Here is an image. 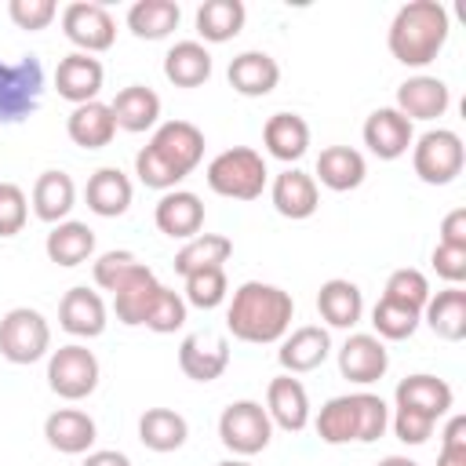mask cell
<instances>
[{"mask_svg": "<svg viewBox=\"0 0 466 466\" xmlns=\"http://www.w3.org/2000/svg\"><path fill=\"white\" fill-rule=\"evenodd\" d=\"M204 160V131L189 120H164L135 153V175L149 189H175Z\"/></svg>", "mask_w": 466, "mask_h": 466, "instance_id": "obj_1", "label": "cell"}, {"mask_svg": "<svg viewBox=\"0 0 466 466\" xmlns=\"http://www.w3.org/2000/svg\"><path fill=\"white\" fill-rule=\"evenodd\" d=\"M291 317H295L291 291L266 284V280H244L233 291V302L226 309V328L240 342L266 346V342H280L288 335Z\"/></svg>", "mask_w": 466, "mask_h": 466, "instance_id": "obj_2", "label": "cell"}, {"mask_svg": "<svg viewBox=\"0 0 466 466\" xmlns=\"http://www.w3.org/2000/svg\"><path fill=\"white\" fill-rule=\"evenodd\" d=\"M448 33H451V18H448L444 4H437V0H408L393 15L386 44H390V55L400 66L422 69L441 55V47L448 44Z\"/></svg>", "mask_w": 466, "mask_h": 466, "instance_id": "obj_3", "label": "cell"}, {"mask_svg": "<svg viewBox=\"0 0 466 466\" xmlns=\"http://www.w3.org/2000/svg\"><path fill=\"white\" fill-rule=\"evenodd\" d=\"M204 178H208L211 193H218V197L255 200V197H262L269 171H266L262 153H255L251 146H233V149H222L218 157H211Z\"/></svg>", "mask_w": 466, "mask_h": 466, "instance_id": "obj_4", "label": "cell"}, {"mask_svg": "<svg viewBox=\"0 0 466 466\" xmlns=\"http://www.w3.org/2000/svg\"><path fill=\"white\" fill-rule=\"evenodd\" d=\"M466 146L451 127H430L411 142V167L426 186H448L462 175Z\"/></svg>", "mask_w": 466, "mask_h": 466, "instance_id": "obj_5", "label": "cell"}, {"mask_svg": "<svg viewBox=\"0 0 466 466\" xmlns=\"http://www.w3.org/2000/svg\"><path fill=\"white\" fill-rule=\"evenodd\" d=\"M218 441L237 459H248V455H258V451L269 448L273 422H269V415L258 400H233L218 415Z\"/></svg>", "mask_w": 466, "mask_h": 466, "instance_id": "obj_6", "label": "cell"}, {"mask_svg": "<svg viewBox=\"0 0 466 466\" xmlns=\"http://www.w3.org/2000/svg\"><path fill=\"white\" fill-rule=\"evenodd\" d=\"M51 350V328L47 317L33 306H15L0 317V357L11 364H33L47 357Z\"/></svg>", "mask_w": 466, "mask_h": 466, "instance_id": "obj_7", "label": "cell"}, {"mask_svg": "<svg viewBox=\"0 0 466 466\" xmlns=\"http://www.w3.org/2000/svg\"><path fill=\"white\" fill-rule=\"evenodd\" d=\"M98 357L80 346V342H69V346H58L51 357H47V386L51 393H58L62 400H84L98 390Z\"/></svg>", "mask_w": 466, "mask_h": 466, "instance_id": "obj_8", "label": "cell"}, {"mask_svg": "<svg viewBox=\"0 0 466 466\" xmlns=\"http://www.w3.org/2000/svg\"><path fill=\"white\" fill-rule=\"evenodd\" d=\"M62 33L66 40L84 51V55H98V51H109L113 40H116V22L113 15L106 11V4L98 0H73L66 4L62 11Z\"/></svg>", "mask_w": 466, "mask_h": 466, "instance_id": "obj_9", "label": "cell"}, {"mask_svg": "<svg viewBox=\"0 0 466 466\" xmlns=\"http://www.w3.org/2000/svg\"><path fill=\"white\" fill-rule=\"evenodd\" d=\"M44 91V73L36 58H22L15 66L0 62V124H15L36 109Z\"/></svg>", "mask_w": 466, "mask_h": 466, "instance_id": "obj_10", "label": "cell"}, {"mask_svg": "<svg viewBox=\"0 0 466 466\" xmlns=\"http://www.w3.org/2000/svg\"><path fill=\"white\" fill-rule=\"evenodd\" d=\"M178 368L193 382H215L229 368V342L215 331H193L178 342Z\"/></svg>", "mask_w": 466, "mask_h": 466, "instance_id": "obj_11", "label": "cell"}, {"mask_svg": "<svg viewBox=\"0 0 466 466\" xmlns=\"http://www.w3.org/2000/svg\"><path fill=\"white\" fill-rule=\"evenodd\" d=\"M386 368H390V350L371 331H353L339 350V375L357 386L379 382L386 375Z\"/></svg>", "mask_w": 466, "mask_h": 466, "instance_id": "obj_12", "label": "cell"}, {"mask_svg": "<svg viewBox=\"0 0 466 466\" xmlns=\"http://www.w3.org/2000/svg\"><path fill=\"white\" fill-rule=\"evenodd\" d=\"M364 146L379 157V160H397L411 149L415 142V131H411V120L404 113H397L393 106H379L368 113L364 120Z\"/></svg>", "mask_w": 466, "mask_h": 466, "instance_id": "obj_13", "label": "cell"}, {"mask_svg": "<svg viewBox=\"0 0 466 466\" xmlns=\"http://www.w3.org/2000/svg\"><path fill=\"white\" fill-rule=\"evenodd\" d=\"M102 80H106V69L95 55H84V51H69L66 58H58V69H55V91L73 102V106H84V102H95L98 91H102Z\"/></svg>", "mask_w": 466, "mask_h": 466, "instance_id": "obj_14", "label": "cell"}, {"mask_svg": "<svg viewBox=\"0 0 466 466\" xmlns=\"http://www.w3.org/2000/svg\"><path fill=\"white\" fill-rule=\"evenodd\" d=\"M331 353V335L328 328L320 324H302L295 328L291 335L280 339V350H277V360L284 368V375H302V371H313L328 360Z\"/></svg>", "mask_w": 466, "mask_h": 466, "instance_id": "obj_15", "label": "cell"}, {"mask_svg": "<svg viewBox=\"0 0 466 466\" xmlns=\"http://www.w3.org/2000/svg\"><path fill=\"white\" fill-rule=\"evenodd\" d=\"M153 222L171 240H189L204 229V204L189 189H167L153 208Z\"/></svg>", "mask_w": 466, "mask_h": 466, "instance_id": "obj_16", "label": "cell"}, {"mask_svg": "<svg viewBox=\"0 0 466 466\" xmlns=\"http://www.w3.org/2000/svg\"><path fill=\"white\" fill-rule=\"evenodd\" d=\"M451 106V91L441 76H408L400 87H397V113H404L408 120H437L444 116V109Z\"/></svg>", "mask_w": 466, "mask_h": 466, "instance_id": "obj_17", "label": "cell"}, {"mask_svg": "<svg viewBox=\"0 0 466 466\" xmlns=\"http://www.w3.org/2000/svg\"><path fill=\"white\" fill-rule=\"evenodd\" d=\"M266 415L273 426L299 433L309 422V393L295 375H277L266 386Z\"/></svg>", "mask_w": 466, "mask_h": 466, "instance_id": "obj_18", "label": "cell"}, {"mask_svg": "<svg viewBox=\"0 0 466 466\" xmlns=\"http://www.w3.org/2000/svg\"><path fill=\"white\" fill-rule=\"evenodd\" d=\"M269 200L277 208V215L299 222V218H309L320 204V189H317V178L299 171V167H284L273 186H269Z\"/></svg>", "mask_w": 466, "mask_h": 466, "instance_id": "obj_19", "label": "cell"}, {"mask_svg": "<svg viewBox=\"0 0 466 466\" xmlns=\"http://www.w3.org/2000/svg\"><path fill=\"white\" fill-rule=\"evenodd\" d=\"M226 80L237 95L244 98H262L277 87L280 80V66L269 51H240L237 58H229V69H226Z\"/></svg>", "mask_w": 466, "mask_h": 466, "instance_id": "obj_20", "label": "cell"}, {"mask_svg": "<svg viewBox=\"0 0 466 466\" xmlns=\"http://www.w3.org/2000/svg\"><path fill=\"white\" fill-rule=\"evenodd\" d=\"M106 302L91 288H69L58 302V324L76 339H98L106 331Z\"/></svg>", "mask_w": 466, "mask_h": 466, "instance_id": "obj_21", "label": "cell"}, {"mask_svg": "<svg viewBox=\"0 0 466 466\" xmlns=\"http://www.w3.org/2000/svg\"><path fill=\"white\" fill-rule=\"evenodd\" d=\"M393 400H397V408L422 411V415H430V419L437 422L441 415H448V411H451L455 393H451V386H448L444 379L419 371V375H408V379H400V382H397Z\"/></svg>", "mask_w": 466, "mask_h": 466, "instance_id": "obj_22", "label": "cell"}, {"mask_svg": "<svg viewBox=\"0 0 466 466\" xmlns=\"http://www.w3.org/2000/svg\"><path fill=\"white\" fill-rule=\"evenodd\" d=\"M95 419L80 408H58L44 419V437L62 455H87L95 444Z\"/></svg>", "mask_w": 466, "mask_h": 466, "instance_id": "obj_23", "label": "cell"}, {"mask_svg": "<svg viewBox=\"0 0 466 466\" xmlns=\"http://www.w3.org/2000/svg\"><path fill=\"white\" fill-rule=\"evenodd\" d=\"M109 109H113V120H116L120 131L142 135V131L157 127V120H160V95L146 84H127V87L116 91Z\"/></svg>", "mask_w": 466, "mask_h": 466, "instance_id": "obj_24", "label": "cell"}, {"mask_svg": "<svg viewBox=\"0 0 466 466\" xmlns=\"http://www.w3.org/2000/svg\"><path fill=\"white\" fill-rule=\"evenodd\" d=\"M66 135L80 149H102V146H109L113 135H116V120H113L109 102H98L95 98V102L73 106V113L66 116Z\"/></svg>", "mask_w": 466, "mask_h": 466, "instance_id": "obj_25", "label": "cell"}, {"mask_svg": "<svg viewBox=\"0 0 466 466\" xmlns=\"http://www.w3.org/2000/svg\"><path fill=\"white\" fill-rule=\"evenodd\" d=\"M157 291H160V280H157V273L142 262V266L113 291V313H116V320L127 324V328L146 324V313H149Z\"/></svg>", "mask_w": 466, "mask_h": 466, "instance_id": "obj_26", "label": "cell"}, {"mask_svg": "<svg viewBox=\"0 0 466 466\" xmlns=\"http://www.w3.org/2000/svg\"><path fill=\"white\" fill-rule=\"evenodd\" d=\"M262 142H266L269 157H277L284 164H295L309 149V124L299 113H273L262 127Z\"/></svg>", "mask_w": 466, "mask_h": 466, "instance_id": "obj_27", "label": "cell"}, {"mask_svg": "<svg viewBox=\"0 0 466 466\" xmlns=\"http://www.w3.org/2000/svg\"><path fill=\"white\" fill-rule=\"evenodd\" d=\"M84 197H87V208H91L95 215L116 218V215H124V211L131 208L135 189H131V178H127L120 167H98V171L87 178Z\"/></svg>", "mask_w": 466, "mask_h": 466, "instance_id": "obj_28", "label": "cell"}, {"mask_svg": "<svg viewBox=\"0 0 466 466\" xmlns=\"http://www.w3.org/2000/svg\"><path fill=\"white\" fill-rule=\"evenodd\" d=\"M422 320L430 324V331L437 339L462 342L466 339V291L451 284V288L430 295V302L422 306Z\"/></svg>", "mask_w": 466, "mask_h": 466, "instance_id": "obj_29", "label": "cell"}, {"mask_svg": "<svg viewBox=\"0 0 466 466\" xmlns=\"http://www.w3.org/2000/svg\"><path fill=\"white\" fill-rule=\"evenodd\" d=\"M364 175H368L364 153L353 146H328L317 157V178H320V186H328L335 193L357 189L364 182Z\"/></svg>", "mask_w": 466, "mask_h": 466, "instance_id": "obj_30", "label": "cell"}, {"mask_svg": "<svg viewBox=\"0 0 466 466\" xmlns=\"http://www.w3.org/2000/svg\"><path fill=\"white\" fill-rule=\"evenodd\" d=\"M73 204H76L73 178L66 171H55V167L51 171H40V178L33 182V211H36V218L58 226V222H66V215L73 211Z\"/></svg>", "mask_w": 466, "mask_h": 466, "instance_id": "obj_31", "label": "cell"}, {"mask_svg": "<svg viewBox=\"0 0 466 466\" xmlns=\"http://www.w3.org/2000/svg\"><path fill=\"white\" fill-rule=\"evenodd\" d=\"M189 437V422L182 411L175 408H146L142 419H138V441L149 448V451H178Z\"/></svg>", "mask_w": 466, "mask_h": 466, "instance_id": "obj_32", "label": "cell"}, {"mask_svg": "<svg viewBox=\"0 0 466 466\" xmlns=\"http://www.w3.org/2000/svg\"><path fill=\"white\" fill-rule=\"evenodd\" d=\"M44 251H47V258L55 266H66V269L69 266H80V262H87L95 255V229L87 222L66 218L58 226H51L47 240H44Z\"/></svg>", "mask_w": 466, "mask_h": 466, "instance_id": "obj_33", "label": "cell"}, {"mask_svg": "<svg viewBox=\"0 0 466 466\" xmlns=\"http://www.w3.org/2000/svg\"><path fill=\"white\" fill-rule=\"evenodd\" d=\"M317 309L331 328H353L360 320V313H364V295H360V288L353 280L331 277L317 291Z\"/></svg>", "mask_w": 466, "mask_h": 466, "instance_id": "obj_34", "label": "cell"}, {"mask_svg": "<svg viewBox=\"0 0 466 466\" xmlns=\"http://www.w3.org/2000/svg\"><path fill=\"white\" fill-rule=\"evenodd\" d=\"M164 76L175 87H200L211 76V51L200 40H178L164 55Z\"/></svg>", "mask_w": 466, "mask_h": 466, "instance_id": "obj_35", "label": "cell"}, {"mask_svg": "<svg viewBox=\"0 0 466 466\" xmlns=\"http://www.w3.org/2000/svg\"><path fill=\"white\" fill-rule=\"evenodd\" d=\"M229 255H233V240H229V237L197 233V237H189V240L175 251V273L189 277V273H200V269H222Z\"/></svg>", "mask_w": 466, "mask_h": 466, "instance_id": "obj_36", "label": "cell"}, {"mask_svg": "<svg viewBox=\"0 0 466 466\" xmlns=\"http://www.w3.org/2000/svg\"><path fill=\"white\" fill-rule=\"evenodd\" d=\"M182 7L175 0H138L127 7V29L138 40H164L178 29Z\"/></svg>", "mask_w": 466, "mask_h": 466, "instance_id": "obj_37", "label": "cell"}, {"mask_svg": "<svg viewBox=\"0 0 466 466\" xmlns=\"http://www.w3.org/2000/svg\"><path fill=\"white\" fill-rule=\"evenodd\" d=\"M248 7L240 0H204L197 7V33L208 44H226L244 29Z\"/></svg>", "mask_w": 466, "mask_h": 466, "instance_id": "obj_38", "label": "cell"}, {"mask_svg": "<svg viewBox=\"0 0 466 466\" xmlns=\"http://www.w3.org/2000/svg\"><path fill=\"white\" fill-rule=\"evenodd\" d=\"M317 437L324 444H350L357 441V411H353V397H331L320 411H317Z\"/></svg>", "mask_w": 466, "mask_h": 466, "instance_id": "obj_39", "label": "cell"}, {"mask_svg": "<svg viewBox=\"0 0 466 466\" xmlns=\"http://www.w3.org/2000/svg\"><path fill=\"white\" fill-rule=\"evenodd\" d=\"M422 313L411 309V306H400L393 299H379L371 306V328H375V339H390V342H400V339H411L415 328H419Z\"/></svg>", "mask_w": 466, "mask_h": 466, "instance_id": "obj_40", "label": "cell"}, {"mask_svg": "<svg viewBox=\"0 0 466 466\" xmlns=\"http://www.w3.org/2000/svg\"><path fill=\"white\" fill-rule=\"evenodd\" d=\"M430 280H426V273L422 269H411V266H404V269H393L390 277H386V288H382V299H393V302H400V306H411V309H419L422 313V306L430 302Z\"/></svg>", "mask_w": 466, "mask_h": 466, "instance_id": "obj_41", "label": "cell"}, {"mask_svg": "<svg viewBox=\"0 0 466 466\" xmlns=\"http://www.w3.org/2000/svg\"><path fill=\"white\" fill-rule=\"evenodd\" d=\"M182 280H186V295L182 299H186V306H197V309H215L229 295L226 269H200V273H189Z\"/></svg>", "mask_w": 466, "mask_h": 466, "instance_id": "obj_42", "label": "cell"}, {"mask_svg": "<svg viewBox=\"0 0 466 466\" xmlns=\"http://www.w3.org/2000/svg\"><path fill=\"white\" fill-rule=\"evenodd\" d=\"M353 397V411H357V441L360 444H371V441H379L382 433H386V426H390V408H386V400L379 397V393H350Z\"/></svg>", "mask_w": 466, "mask_h": 466, "instance_id": "obj_43", "label": "cell"}, {"mask_svg": "<svg viewBox=\"0 0 466 466\" xmlns=\"http://www.w3.org/2000/svg\"><path fill=\"white\" fill-rule=\"evenodd\" d=\"M186 309H189L186 299L160 284V291H157V299H153V306L146 313V328L157 331V335H171V331H178L186 324Z\"/></svg>", "mask_w": 466, "mask_h": 466, "instance_id": "obj_44", "label": "cell"}, {"mask_svg": "<svg viewBox=\"0 0 466 466\" xmlns=\"http://www.w3.org/2000/svg\"><path fill=\"white\" fill-rule=\"evenodd\" d=\"M142 262H138V255L135 251H124V248H116V251H106V255H98L95 258V266H91V277H95V284L102 288V291H116L135 269H138Z\"/></svg>", "mask_w": 466, "mask_h": 466, "instance_id": "obj_45", "label": "cell"}, {"mask_svg": "<svg viewBox=\"0 0 466 466\" xmlns=\"http://www.w3.org/2000/svg\"><path fill=\"white\" fill-rule=\"evenodd\" d=\"M29 218V200L22 193V186L15 182H0V237H15L25 229Z\"/></svg>", "mask_w": 466, "mask_h": 466, "instance_id": "obj_46", "label": "cell"}, {"mask_svg": "<svg viewBox=\"0 0 466 466\" xmlns=\"http://www.w3.org/2000/svg\"><path fill=\"white\" fill-rule=\"evenodd\" d=\"M7 15L18 29H47L58 15V4L55 0H11L7 4Z\"/></svg>", "mask_w": 466, "mask_h": 466, "instance_id": "obj_47", "label": "cell"}, {"mask_svg": "<svg viewBox=\"0 0 466 466\" xmlns=\"http://www.w3.org/2000/svg\"><path fill=\"white\" fill-rule=\"evenodd\" d=\"M390 426H393L397 441H404V444H426L437 422H433L430 415H422V411H411V408H397V415L390 419Z\"/></svg>", "mask_w": 466, "mask_h": 466, "instance_id": "obj_48", "label": "cell"}, {"mask_svg": "<svg viewBox=\"0 0 466 466\" xmlns=\"http://www.w3.org/2000/svg\"><path fill=\"white\" fill-rule=\"evenodd\" d=\"M433 269H437V277H444L448 284H462L466 280V248H451V244H437L433 248Z\"/></svg>", "mask_w": 466, "mask_h": 466, "instance_id": "obj_49", "label": "cell"}, {"mask_svg": "<svg viewBox=\"0 0 466 466\" xmlns=\"http://www.w3.org/2000/svg\"><path fill=\"white\" fill-rule=\"evenodd\" d=\"M441 244L466 248V208H455V211L444 215V222H441Z\"/></svg>", "mask_w": 466, "mask_h": 466, "instance_id": "obj_50", "label": "cell"}, {"mask_svg": "<svg viewBox=\"0 0 466 466\" xmlns=\"http://www.w3.org/2000/svg\"><path fill=\"white\" fill-rule=\"evenodd\" d=\"M80 466H131V459L116 448H98V451H87Z\"/></svg>", "mask_w": 466, "mask_h": 466, "instance_id": "obj_51", "label": "cell"}, {"mask_svg": "<svg viewBox=\"0 0 466 466\" xmlns=\"http://www.w3.org/2000/svg\"><path fill=\"white\" fill-rule=\"evenodd\" d=\"M437 466H466V451H448V448H441Z\"/></svg>", "mask_w": 466, "mask_h": 466, "instance_id": "obj_52", "label": "cell"}, {"mask_svg": "<svg viewBox=\"0 0 466 466\" xmlns=\"http://www.w3.org/2000/svg\"><path fill=\"white\" fill-rule=\"evenodd\" d=\"M375 466H419V462L408 459V455H386V459H379Z\"/></svg>", "mask_w": 466, "mask_h": 466, "instance_id": "obj_53", "label": "cell"}, {"mask_svg": "<svg viewBox=\"0 0 466 466\" xmlns=\"http://www.w3.org/2000/svg\"><path fill=\"white\" fill-rule=\"evenodd\" d=\"M215 466H255V462H248V459H222V462H215Z\"/></svg>", "mask_w": 466, "mask_h": 466, "instance_id": "obj_54", "label": "cell"}]
</instances>
